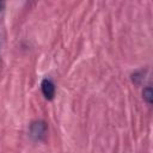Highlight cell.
<instances>
[{"label":"cell","instance_id":"1","mask_svg":"<svg viewBox=\"0 0 153 153\" xmlns=\"http://www.w3.org/2000/svg\"><path fill=\"white\" fill-rule=\"evenodd\" d=\"M47 133V126L44 122L38 121V122H33L30 127V135L36 139V140H41L45 136Z\"/></svg>","mask_w":153,"mask_h":153},{"label":"cell","instance_id":"3","mask_svg":"<svg viewBox=\"0 0 153 153\" xmlns=\"http://www.w3.org/2000/svg\"><path fill=\"white\" fill-rule=\"evenodd\" d=\"M142 97H143V99H145L148 104H152V99H153V92H152V88H151V87H146V88H143V91H142Z\"/></svg>","mask_w":153,"mask_h":153},{"label":"cell","instance_id":"4","mask_svg":"<svg viewBox=\"0 0 153 153\" xmlns=\"http://www.w3.org/2000/svg\"><path fill=\"white\" fill-rule=\"evenodd\" d=\"M2 6H4V2H1V1H0V11L2 10Z\"/></svg>","mask_w":153,"mask_h":153},{"label":"cell","instance_id":"2","mask_svg":"<svg viewBox=\"0 0 153 153\" xmlns=\"http://www.w3.org/2000/svg\"><path fill=\"white\" fill-rule=\"evenodd\" d=\"M41 90H42V93L43 96L50 100L54 98L55 96V85L54 82L50 80V79H43L42 82H41Z\"/></svg>","mask_w":153,"mask_h":153}]
</instances>
